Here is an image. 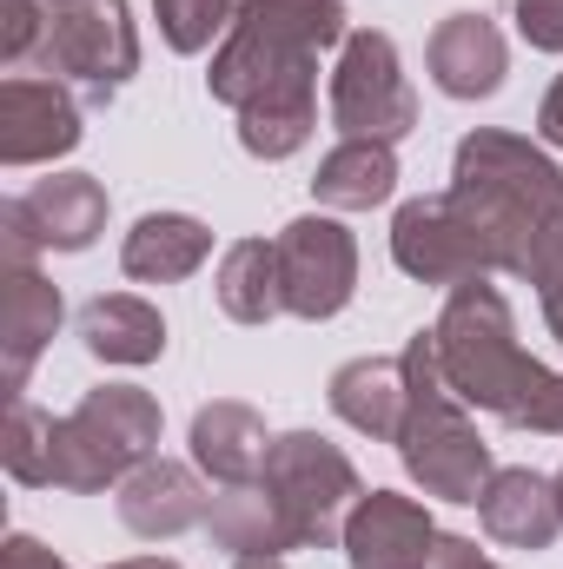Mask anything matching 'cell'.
Masks as SVG:
<instances>
[{
  "label": "cell",
  "mask_w": 563,
  "mask_h": 569,
  "mask_svg": "<svg viewBox=\"0 0 563 569\" xmlns=\"http://www.w3.org/2000/svg\"><path fill=\"white\" fill-rule=\"evenodd\" d=\"M437 338V365L451 378V391L471 411H491L511 430H537V437H563V371L537 365L517 345V318L504 305V291L484 279L457 284L431 325Z\"/></svg>",
  "instance_id": "1"
},
{
  "label": "cell",
  "mask_w": 563,
  "mask_h": 569,
  "mask_svg": "<svg viewBox=\"0 0 563 569\" xmlns=\"http://www.w3.org/2000/svg\"><path fill=\"white\" fill-rule=\"evenodd\" d=\"M451 199H457V212L484 232L491 266L524 279L537 239L563 219V166L544 152V146L517 140V133L477 127V133L457 140V159H451Z\"/></svg>",
  "instance_id": "2"
},
{
  "label": "cell",
  "mask_w": 563,
  "mask_h": 569,
  "mask_svg": "<svg viewBox=\"0 0 563 569\" xmlns=\"http://www.w3.org/2000/svg\"><path fill=\"white\" fill-rule=\"evenodd\" d=\"M345 40V0H233V27L213 53L206 93L253 107L266 93L318 87V53Z\"/></svg>",
  "instance_id": "3"
},
{
  "label": "cell",
  "mask_w": 563,
  "mask_h": 569,
  "mask_svg": "<svg viewBox=\"0 0 563 569\" xmlns=\"http://www.w3.org/2000/svg\"><path fill=\"white\" fill-rule=\"evenodd\" d=\"M398 358H405V391H412L405 430H398L405 477L437 503H477L484 483L497 477V463H491V443L471 425V405L451 391V378L437 365V338L418 331Z\"/></svg>",
  "instance_id": "4"
},
{
  "label": "cell",
  "mask_w": 563,
  "mask_h": 569,
  "mask_svg": "<svg viewBox=\"0 0 563 569\" xmlns=\"http://www.w3.org/2000/svg\"><path fill=\"white\" fill-rule=\"evenodd\" d=\"M259 483L279 497V510L292 517L298 550H332V543H345V517H352L358 497H365L352 457H345L332 437H318V430H285V437H273Z\"/></svg>",
  "instance_id": "5"
},
{
  "label": "cell",
  "mask_w": 563,
  "mask_h": 569,
  "mask_svg": "<svg viewBox=\"0 0 563 569\" xmlns=\"http://www.w3.org/2000/svg\"><path fill=\"white\" fill-rule=\"evenodd\" d=\"M33 67L67 80L87 107H107L140 73V33H134L127 0H67V7H53L47 47H40Z\"/></svg>",
  "instance_id": "6"
},
{
  "label": "cell",
  "mask_w": 563,
  "mask_h": 569,
  "mask_svg": "<svg viewBox=\"0 0 563 569\" xmlns=\"http://www.w3.org/2000/svg\"><path fill=\"white\" fill-rule=\"evenodd\" d=\"M332 127L345 140H385V146H398L418 127V93L398 67L392 33H378V27L345 33L338 67H332Z\"/></svg>",
  "instance_id": "7"
},
{
  "label": "cell",
  "mask_w": 563,
  "mask_h": 569,
  "mask_svg": "<svg viewBox=\"0 0 563 569\" xmlns=\"http://www.w3.org/2000/svg\"><path fill=\"white\" fill-rule=\"evenodd\" d=\"M107 232V186L93 172H53L0 206V266H33L40 252H87Z\"/></svg>",
  "instance_id": "8"
},
{
  "label": "cell",
  "mask_w": 563,
  "mask_h": 569,
  "mask_svg": "<svg viewBox=\"0 0 563 569\" xmlns=\"http://www.w3.org/2000/svg\"><path fill=\"white\" fill-rule=\"evenodd\" d=\"M392 259H398L405 279L444 284V291H457V284L491 279V272H497L484 232L457 212L451 192H431V199L398 206V219H392Z\"/></svg>",
  "instance_id": "9"
},
{
  "label": "cell",
  "mask_w": 563,
  "mask_h": 569,
  "mask_svg": "<svg viewBox=\"0 0 563 569\" xmlns=\"http://www.w3.org/2000/svg\"><path fill=\"white\" fill-rule=\"evenodd\" d=\"M279 272H285V311L305 318V325H325L358 291V239L332 212H305L279 232Z\"/></svg>",
  "instance_id": "10"
},
{
  "label": "cell",
  "mask_w": 563,
  "mask_h": 569,
  "mask_svg": "<svg viewBox=\"0 0 563 569\" xmlns=\"http://www.w3.org/2000/svg\"><path fill=\"white\" fill-rule=\"evenodd\" d=\"M80 100L67 80L7 73L0 80V159L7 166H47L80 146Z\"/></svg>",
  "instance_id": "11"
},
{
  "label": "cell",
  "mask_w": 563,
  "mask_h": 569,
  "mask_svg": "<svg viewBox=\"0 0 563 569\" xmlns=\"http://www.w3.org/2000/svg\"><path fill=\"white\" fill-rule=\"evenodd\" d=\"M424 67L437 80V93H451V100H491L504 87V73H511V47H504L497 20H484V13H444L431 27Z\"/></svg>",
  "instance_id": "12"
},
{
  "label": "cell",
  "mask_w": 563,
  "mask_h": 569,
  "mask_svg": "<svg viewBox=\"0 0 563 569\" xmlns=\"http://www.w3.org/2000/svg\"><path fill=\"white\" fill-rule=\"evenodd\" d=\"M431 543H437L431 510L418 497H398V490H365L358 510L345 517V557H352V569H418Z\"/></svg>",
  "instance_id": "13"
},
{
  "label": "cell",
  "mask_w": 563,
  "mask_h": 569,
  "mask_svg": "<svg viewBox=\"0 0 563 569\" xmlns=\"http://www.w3.org/2000/svg\"><path fill=\"white\" fill-rule=\"evenodd\" d=\"M113 503H120V523H127L134 537H146V543L186 537V530H199L206 510H213V497L199 490V477H192L186 463H166V457H146L140 470H127Z\"/></svg>",
  "instance_id": "14"
},
{
  "label": "cell",
  "mask_w": 563,
  "mask_h": 569,
  "mask_svg": "<svg viewBox=\"0 0 563 569\" xmlns=\"http://www.w3.org/2000/svg\"><path fill=\"white\" fill-rule=\"evenodd\" d=\"M477 517H484V537L504 543V550H551L563 537V497L557 477H537L524 463L497 470L477 497Z\"/></svg>",
  "instance_id": "15"
},
{
  "label": "cell",
  "mask_w": 563,
  "mask_h": 569,
  "mask_svg": "<svg viewBox=\"0 0 563 569\" xmlns=\"http://www.w3.org/2000/svg\"><path fill=\"white\" fill-rule=\"evenodd\" d=\"M0 351H7V398H20L27 391V378H33V365H40V351L53 345V331H60V284L40 279V266H0Z\"/></svg>",
  "instance_id": "16"
},
{
  "label": "cell",
  "mask_w": 563,
  "mask_h": 569,
  "mask_svg": "<svg viewBox=\"0 0 563 569\" xmlns=\"http://www.w3.org/2000/svg\"><path fill=\"white\" fill-rule=\"evenodd\" d=\"M192 463L219 483V490H233V483H253L259 470H266V450H273V430L266 418L253 411V405H239V398H213V405H199L192 411Z\"/></svg>",
  "instance_id": "17"
},
{
  "label": "cell",
  "mask_w": 563,
  "mask_h": 569,
  "mask_svg": "<svg viewBox=\"0 0 563 569\" xmlns=\"http://www.w3.org/2000/svg\"><path fill=\"white\" fill-rule=\"evenodd\" d=\"M73 425L87 430L113 463H120V477L127 470H140L146 457H159V398L140 391V385H93L80 405H73Z\"/></svg>",
  "instance_id": "18"
},
{
  "label": "cell",
  "mask_w": 563,
  "mask_h": 569,
  "mask_svg": "<svg viewBox=\"0 0 563 569\" xmlns=\"http://www.w3.org/2000/svg\"><path fill=\"white\" fill-rule=\"evenodd\" d=\"M325 398H332V411L358 430V437L398 443L405 405H412V391H405V358H352V365L332 371V391H325Z\"/></svg>",
  "instance_id": "19"
},
{
  "label": "cell",
  "mask_w": 563,
  "mask_h": 569,
  "mask_svg": "<svg viewBox=\"0 0 563 569\" xmlns=\"http://www.w3.org/2000/svg\"><path fill=\"white\" fill-rule=\"evenodd\" d=\"M206 537H213V550H226L233 563L298 550L292 517L279 510V497H273L259 477H253V483H233V490H219V497H213V510H206Z\"/></svg>",
  "instance_id": "20"
},
{
  "label": "cell",
  "mask_w": 563,
  "mask_h": 569,
  "mask_svg": "<svg viewBox=\"0 0 563 569\" xmlns=\"http://www.w3.org/2000/svg\"><path fill=\"white\" fill-rule=\"evenodd\" d=\"M213 259V232L192 212H146L120 246V272L140 284H179Z\"/></svg>",
  "instance_id": "21"
},
{
  "label": "cell",
  "mask_w": 563,
  "mask_h": 569,
  "mask_svg": "<svg viewBox=\"0 0 563 569\" xmlns=\"http://www.w3.org/2000/svg\"><path fill=\"white\" fill-rule=\"evenodd\" d=\"M80 345L100 365H152L166 351V318L134 291H100L80 305Z\"/></svg>",
  "instance_id": "22"
},
{
  "label": "cell",
  "mask_w": 563,
  "mask_h": 569,
  "mask_svg": "<svg viewBox=\"0 0 563 569\" xmlns=\"http://www.w3.org/2000/svg\"><path fill=\"white\" fill-rule=\"evenodd\" d=\"M312 192L325 212H372L398 192V152L385 140H338L318 159Z\"/></svg>",
  "instance_id": "23"
},
{
  "label": "cell",
  "mask_w": 563,
  "mask_h": 569,
  "mask_svg": "<svg viewBox=\"0 0 563 569\" xmlns=\"http://www.w3.org/2000/svg\"><path fill=\"white\" fill-rule=\"evenodd\" d=\"M219 311L233 325H273L285 311V272H279V239H239L219 259Z\"/></svg>",
  "instance_id": "24"
},
{
  "label": "cell",
  "mask_w": 563,
  "mask_h": 569,
  "mask_svg": "<svg viewBox=\"0 0 563 569\" xmlns=\"http://www.w3.org/2000/svg\"><path fill=\"white\" fill-rule=\"evenodd\" d=\"M53 425H60V418H47L40 405L13 398V411H7V443H0L13 483H27V490H53Z\"/></svg>",
  "instance_id": "25"
},
{
  "label": "cell",
  "mask_w": 563,
  "mask_h": 569,
  "mask_svg": "<svg viewBox=\"0 0 563 569\" xmlns=\"http://www.w3.org/2000/svg\"><path fill=\"white\" fill-rule=\"evenodd\" d=\"M152 20L172 53H206L233 27V0H152Z\"/></svg>",
  "instance_id": "26"
},
{
  "label": "cell",
  "mask_w": 563,
  "mask_h": 569,
  "mask_svg": "<svg viewBox=\"0 0 563 569\" xmlns=\"http://www.w3.org/2000/svg\"><path fill=\"white\" fill-rule=\"evenodd\" d=\"M47 27H53V0H0V60L7 67L40 60Z\"/></svg>",
  "instance_id": "27"
},
{
  "label": "cell",
  "mask_w": 563,
  "mask_h": 569,
  "mask_svg": "<svg viewBox=\"0 0 563 569\" xmlns=\"http://www.w3.org/2000/svg\"><path fill=\"white\" fill-rule=\"evenodd\" d=\"M524 279L537 284V305H544V325H551V338L563 345V219L537 239V252H531V266H524Z\"/></svg>",
  "instance_id": "28"
},
{
  "label": "cell",
  "mask_w": 563,
  "mask_h": 569,
  "mask_svg": "<svg viewBox=\"0 0 563 569\" xmlns=\"http://www.w3.org/2000/svg\"><path fill=\"white\" fill-rule=\"evenodd\" d=\"M517 33L537 53H563V0H517Z\"/></svg>",
  "instance_id": "29"
},
{
  "label": "cell",
  "mask_w": 563,
  "mask_h": 569,
  "mask_svg": "<svg viewBox=\"0 0 563 569\" xmlns=\"http://www.w3.org/2000/svg\"><path fill=\"white\" fill-rule=\"evenodd\" d=\"M418 569H497V563H491V557H484L471 537H444V530H437V543L424 550Z\"/></svg>",
  "instance_id": "30"
},
{
  "label": "cell",
  "mask_w": 563,
  "mask_h": 569,
  "mask_svg": "<svg viewBox=\"0 0 563 569\" xmlns=\"http://www.w3.org/2000/svg\"><path fill=\"white\" fill-rule=\"evenodd\" d=\"M7 569H67V563H60L40 537H27V530H20V537H7Z\"/></svg>",
  "instance_id": "31"
},
{
  "label": "cell",
  "mask_w": 563,
  "mask_h": 569,
  "mask_svg": "<svg viewBox=\"0 0 563 569\" xmlns=\"http://www.w3.org/2000/svg\"><path fill=\"white\" fill-rule=\"evenodd\" d=\"M537 133L551 146H563V73H557V87L544 93V107H537Z\"/></svg>",
  "instance_id": "32"
},
{
  "label": "cell",
  "mask_w": 563,
  "mask_h": 569,
  "mask_svg": "<svg viewBox=\"0 0 563 569\" xmlns=\"http://www.w3.org/2000/svg\"><path fill=\"white\" fill-rule=\"evenodd\" d=\"M107 569H179L172 557H127V563H107Z\"/></svg>",
  "instance_id": "33"
},
{
  "label": "cell",
  "mask_w": 563,
  "mask_h": 569,
  "mask_svg": "<svg viewBox=\"0 0 563 569\" xmlns=\"http://www.w3.org/2000/svg\"><path fill=\"white\" fill-rule=\"evenodd\" d=\"M233 569H285L279 557H246V563H233Z\"/></svg>",
  "instance_id": "34"
},
{
  "label": "cell",
  "mask_w": 563,
  "mask_h": 569,
  "mask_svg": "<svg viewBox=\"0 0 563 569\" xmlns=\"http://www.w3.org/2000/svg\"><path fill=\"white\" fill-rule=\"evenodd\" d=\"M557 497H563V470H557Z\"/></svg>",
  "instance_id": "35"
},
{
  "label": "cell",
  "mask_w": 563,
  "mask_h": 569,
  "mask_svg": "<svg viewBox=\"0 0 563 569\" xmlns=\"http://www.w3.org/2000/svg\"><path fill=\"white\" fill-rule=\"evenodd\" d=\"M53 7H67V0H53Z\"/></svg>",
  "instance_id": "36"
}]
</instances>
